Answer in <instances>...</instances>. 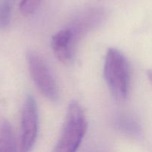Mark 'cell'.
I'll return each instance as SVG.
<instances>
[{
    "instance_id": "cell-7",
    "label": "cell",
    "mask_w": 152,
    "mask_h": 152,
    "mask_svg": "<svg viewBox=\"0 0 152 152\" xmlns=\"http://www.w3.org/2000/svg\"><path fill=\"white\" fill-rule=\"evenodd\" d=\"M16 146L12 127L8 121L0 120V151H16Z\"/></svg>"
},
{
    "instance_id": "cell-8",
    "label": "cell",
    "mask_w": 152,
    "mask_h": 152,
    "mask_svg": "<svg viewBox=\"0 0 152 152\" xmlns=\"http://www.w3.org/2000/svg\"><path fill=\"white\" fill-rule=\"evenodd\" d=\"M15 0H0V29H4L9 25Z\"/></svg>"
},
{
    "instance_id": "cell-9",
    "label": "cell",
    "mask_w": 152,
    "mask_h": 152,
    "mask_svg": "<svg viewBox=\"0 0 152 152\" xmlns=\"http://www.w3.org/2000/svg\"><path fill=\"white\" fill-rule=\"evenodd\" d=\"M41 3V0H20L19 10L22 15L29 16L37 11Z\"/></svg>"
},
{
    "instance_id": "cell-3",
    "label": "cell",
    "mask_w": 152,
    "mask_h": 152,
    "mask_svg": "<svg viewBox=\"0 0 152 152\" xmlns=\"http://www.w3.org/2000/svg\"><path fill=\"white\" fill-rule=\"evenodd\" d=\"M30 74L40 93L52 102L57 101L59 91L56 80L42 56L31 51L27 56Z\"/></svg>"
},
{
    "instance_id": "cell-6",
    "label": "cell",
    "mask_w": 152,
    "mask_h": 152,
    "mask_svg": "<svg viewBox=\"0 0 152 152\" xmlns=\"http://www.w3.org/2000/svg\"><path fill=\"white\" fill-rule=\"evenodd\" d=\"M114 127L128 137L138 138L142 135V127L139 122L129 115L120 114L114 120Z\"/></svg>"
},
{
    "instance_id": "cell-5",
    "label": "cell",
    "mask_w": 152,
    "mask_h": 152,
    "mask_svg": "<svg viewBox=\"0 0 152 152\" xmlns=\"http://www.w3.org/2000/svg\"><path fill=\"white\" fill-rule=\"evenodd\" d=\"M74 34L71 29L61 30L53 36L51 39V48L56 57L63 64L71 62L72 53L71 43Z\"/></svg>"
},
{
    "instance_id": "cell-1",
    "label": "cell",
    "mask_w": 152,
    "mask_h": 152,
    "mask_svg": "<svg viewBox=\"0 0 152 152\" xmlns=\"http://www.w3.org/2000/svg\"><path fill=\"white\" fill-rule=\"evenodd\" d=\"M104 77L114 99L119 102L126 100L130 85V66L124 54L117 49L109 48L107 51Z\"/></svg>"
},
{
    "instance_id": "cell-10",
    "label": "cell",
    "mask_w": 152,
    "mask_h": 152,
    "mask_svg": "<svg viewBox=\"0 0 152 152\" xmlns=\"http://www.w3.org/2000/svg\"><path fill=\"white\" fill-rule=\"evenodd\" d=\"M146 74H147V77H148L150 83H151V84L152 85V70H148Z\"/></svg>"
},
{
    "instance_id": "cell-4",
    "label": "cell",
    "mask_w": 152,
    "mask_h": 152,
    "mask_svg": "<svg viewBox=\"0 0 152 152\" xmlns=\"http://www.w3.org/2000/svg\"><path fill=\"white\" fill-rule=\"evenodd\" d=\"M39 119L37 103L34 96L28 94L25 99L21 118V148L29 151L34 146L38 134Z\"/></svg>"
},
{
    "instance_id": "cell-2",
    "label": "cell",
    "mask_w": 152,
    "mask_h": 152,
    "mask_svg": "<svg viewBox=\"0 0 152 152\" xmlns=\"http://www.w3.org/2000/svg\"><path fill=\"white\" fill-rule=\"evenodd\" d=\"M88 127L86 114L75 100L69 103L60 137L55 147L56 152H74L81 144Z\"/></svg>"
}]
</instances>
